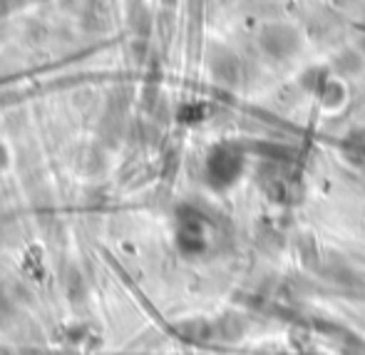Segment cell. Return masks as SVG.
<instances>
[{"label":"cell","mask_w":365,"mask_h":355,"mask_svg":"<svg viewBox=\"0 0 365 355\" xmlns=\"http://www.w3.org/2000/svg\"><path fill=\"white\" fill-rule=\"evenodd\" d=\"M259 45L266 55H271V58H276V60L291 58V55H296L298 48H301V35H298L291 25L271 23L261 30Z\"/></svg>","instance_id":"6da1fadb"}]
</instances>
